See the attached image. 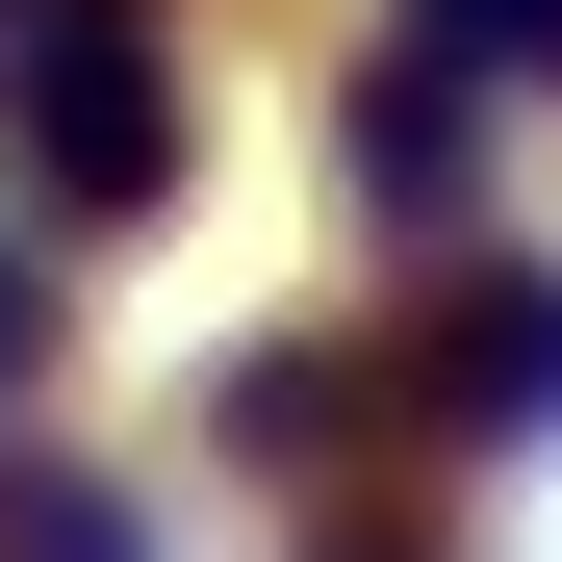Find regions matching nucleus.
<instances>
[{
    "mask_svg": "<svg viewBox=\"0 0 562 562\" xmlns=\"http://www.w3.org/2000/svg\"><path fill=\"white\" fill-rule=\"evenodd\" d=\"M358 179H384V205H460V77H384V103H358Z\"/></svg>",
    "mask_w": 562,
    "mask_h": 562,
    "instance_id": "f257e3e1",
    "label": "nucleus"
},
{
    "mask_svg": "<svg viewBox=\"0 0 562 562\" xmlns=\"http://www.w3.org/2000/svg\"><path fill=\"white\" fill-rule=\"evenodd\" d=\"M0 562H128V512L103 486H0Z\"/></svg>",
    "mask_w": 562,
    "mask_h": 562,
    "instance_id": "f03ea898",
    "label": "nucleus"
},
{
    "mask_svg": "<svg viewBox=\"0 0 562 562\" xmlns=\"http://www.w3.org/2000/svg\"><path fill=\"white\" fill-rule=\"evenodd\" d=\"M435 26H460V52H537V77H562V0H435Z\"/></svg>",
    "mask_w": 562,
    "mask_h": 562,
    "instance_id": "7ed1b4c3",
    "label": "nucleus"
}]
</instances>
